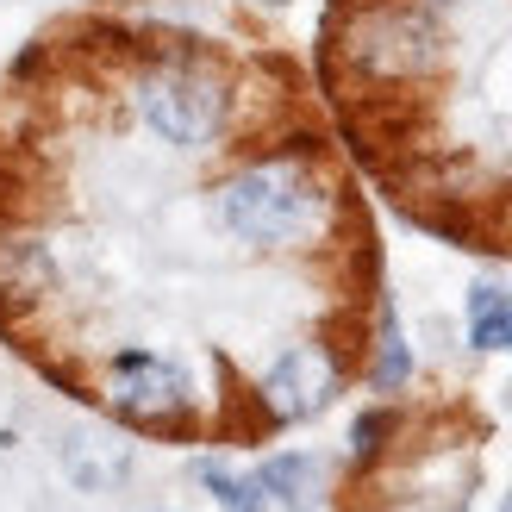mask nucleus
<instances>
[{
  "label": "nucleus",
  "instance_id": "nucleus-3",
  "mask_svg": "<svg viewBox=\"0 0 512 512\" xmlns=\"http://www.w3.org/2000/svg\"><path fill=\"white\" fill-rule=\"evenodd\" d=\"M107 406H113L119 419H132V425H169L188 406V381H182V369H169L163 356L125 350V356H113Z\"/></svg>",
  "mask_w": 512,
  "mask_h": 512
},
{
  "label": "nucleus",
  "instance_id": "nucleus-2",
  "mask_svg": "<svg viewBox=\"0 0 512 512\" xmlns=\"http://www.w3.org/2000/svg\"><path fill=\"white\" fill-rule=\"evenodd\" d=\"M225 100H232V94H225V75L207 69V63H188V57L157 63L138 82V113H144V125L163 144H175V150L213 144L219 125H225Z\"/></svg>",
  "mask_w": 512,
  "mask_h": 512
},
{
  "label": "nucleus",
  "instance_id": "nucleus-7",
  "mask_svg": "<svg viewBox=\"0 0 512 512\" xmlns=\"http://www.w3.org/2000/svg\"><path fill=\"white\" fill-rule=\"evenodd\" d=\"M256 481H263L269 500H306L313 481H319V469H313V456H275V463H263Z\"/></svg>",
  "mask_w": 512,
  "mask_h": 512
},
{
  "label": "nucleus",
  "instance_id": "nucleus-6",
  "mask_svg": "<svg viewBox=\"0 0 512 512\" xmlns=\"http://www.w3.org/2000/svg\"><path fill=\"white\" fill-rule=\"evenodd\" d=\"M200 481L213 488V500L225 512H269V494H263V481H256V475H232V469H219V463H200Z\"/></svg>",
  "mask_w": 512,
  "mask_h": 512
},
{
  "label": "nucleus",
  "instance_id": "nucleus-1",
  "mask_svg": "<svg viewBox=\"0 0 512 512\" xmlns=\"http://www.w3.org/2000/svg\"><path fill=\"white\" fill-rule=\"evenodd\" d=\"M325 182L306 163L294 157H269V163H250L238 169L232 182L219 188V219L225 232L244 238V244H306L325 225Z\"/></svg>",
  "mask_w": 512,
  "mask_h": 512
},
{
  "label": "nucleus",
  "instance_id": "nucleus-8",
  "mask_svg": "<svg viewBox=\"0 0 512 512\" xmlns=\"http://www.w3.org/2000/svg\"><path fill=\"white\" fill-rule=\"evenodd\" d=\"M406 375H413V356H406V338H400V325L388 319V325H381V363H375V388L388 394V388H400Z\"/></svg>",
  "mask_w": 512,
  "mask_h": 512
},
{
  "label": "nucleus",
  "instance_id": "nucleus-10",
  "mask_svg": "<svg viewBox=\"0 0 512 512\" xmlns=\"http://www.w3.org/2000/svg\"><path fill=\"white\" fill-rule=\"evenodd\" d=\"M506 512H512V500H506Z\"/></svg>",
  "mask_w": 512,
  "mask_h": 512
},
{
  "label": "nucleus",
  "instance_id": "nucleus-5",
  "mask_svg": "<svg viewBox=\"0 0 512 512\" xmlns=\"http://www.w3.org/2000/svg\"><path fill=\"white\" fill-rule=\"evenodd\" d=\"M469 344L475 350H512V294L506 288L469 294Z\"/></svg>",
  "mask_w": 512,
  "mask_h": 512
},
{
  "label": "nucleus",
  "instance_id": "nucleus-4",
  "mask_svg": "<svg viewBox=\"0 0 512 512\" xmlns=\"http://www.w3.org/2000/svg\"><path fill=\"white\" fill-rule=\"evenodd\" d=\"M338 388H344L338 356L325 344H294V350H281L275 369L263 375V406L275 419H313L338 400Z\"/></svg>",
  "mask_w": 512,
  "mask_h": 512
},
{
  "label": "nucleus",
  "instance_id": "nucleus-9",
  "mask_svg": "<svg viewBox=\"0 0 512 512\" xmlns=\"http://www.w3.org/2000/svg\"><path fill=\"white\" fill-rule=\"evenodd\" d=\"M388 413H369V419H356V456H375L381 450V438H388Z\"/></svg>",
  "mask_w": 512,
  "mask_h": 512
}]
</instances>
